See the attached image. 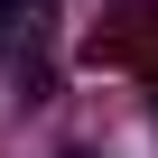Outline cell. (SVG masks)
Masks as SVG:
<instances>
[{
	"label": "cell",
	"instance_id": "1",
	"mask_svg": "<svg viewBox=\"0 0 158 158\" xmlns=\"http://www.w3.org/2000/svg\"><path fill=\"white\" fill-rule=\"evenodd\" d=\"M47 28H56V0H0V56L10 65H28L47 47Z\"/></svg>",
	"mask_w": 158,
	"mask_h": 158
}]
</instances>
